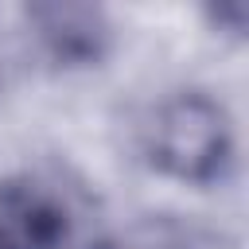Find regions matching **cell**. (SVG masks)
Returning a JSON list of instances; mask_svg holds the SVG:
<instances>
[{
	"label": "cell",
	"mask_w": 249,
	"mask_h": 249,
	"mask_svg": "<svg viewBox=\"0 0 249 249\" xmlns=\"http://www.w3.org/2000/svg\"><path fill=\"white\" fill-rule=\"evenodd\" d=\"M86 249H124V245H117V241H93V245H86Z\"/></svg>",
	"instance_id": "cell-4"
},
{
	"label": "cell",
	"mask_w": 249,
	"mask_h": 249,
	"mask_svg": "<svg viewBox=\"0 0 249 249\" xmlns=\"http://www.w3.org/2000/svg\"><path fill=\"white\" fill-rule=\"evenodd\" d=\"M35 39L62 66H89L109 47V19L93 4H35L27 8Z\"/></svg>",
	"instance_id": "cell-3"
},
{
	"label": "cell",
	"mask_w": 249,
	"mask_h": 249,
	"mask_svg": "<svg viewBox=\"0 0 249 249\" xmlns=\"http://www.w3.org/2000/svg\"><path fill=\"white\" fill-rule=\"evenodd\" d=\"M140 152L152 171L175 183L214 187L233 167V121L206 89H179L144 117Z\"/></svg>",
	"instance_id": "cell-1"
},
{
	"label": "cell",
	"mask_w": 249,
	"mask_h": 249,
	"mask_svg": "<svg viewBox=\"0 0 249 249\" xmlns=\"http://www.w3.org/2000/svg\"><path fill=\"white\" fill-rule=\"evenodd\" d=\"M70 237L66 202L31 175L0 179V249H62Z\"/></svg>",
	"instance_id": "cell-2"
}]
</instances>
